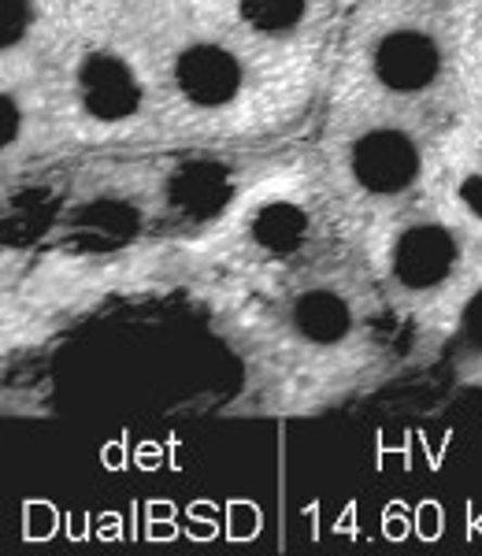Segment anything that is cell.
I'll return each mask as SVG.
<instances>
[{
	"mask_svg": "<svg viewBox=\"0 0 482 556\" xmlns=\"http://www.w3.org/2000/svg\"><path fill=\"white\" fill-rule=\"evenodd\" d=\"M464 238L442 215H416L386 241V278L405 298L445 293L464 271Z\"/></svg>",
	"mask_w": 482,
	"mask_h": 556,
	"instance_id": "5",
	"label": "cell"
},
{
	"mask_svg": "<svg viewBox=\"0 0 482 556\" xmlns=\"http://www.w3.org/2000/svg\"><path fill=\"white\" fill-rule=\"evenodd\" d=\"M364 67L386 101L423 104L449 86L453 45L439 26L423 23L419 15L390 20L364 49Z\"/></svg>",
	"mask_w": 482,
	"mask_h": 556,
	"instance_id": "3",
	"label": "cell"
},
{
	"mask_svg": "<svg viewBox=\"0 0 482 556\" xmlns=\"http://www.w3.org/2000/svg\"><path fill=\"white\" fill-rule=\"evenodd\" d=\"M45 8L49 0H0V45L8 60L45 30Z\"/></svg>",
	"mask_w": 482,
	"mask_h": 556,
	"instance_id": "9",
	"label": "cell"
},
{
	"mask_svg": "<svg viewBox=\"0 0 482 556\" xmlns=\"http://www.w3.org/2000/svg\"><path fill=\"white\" fill-rule=\"evenodd\" d=\"M316 238V212L297 197H271L261 201V208L249 215L245 241L261 260H293L308 253Z\"/></svg>",
	"mask_w": 482,
	"mask_h": 556,
	"instance_id": "7",
	"label": "cell"
},
{
	"mask_svg": "<svg viewBox=\"0 0 482 556\" xmlns=\"http://www.w3.org/2000/svg\"><path fill=\"white\" fill-rule=\"evenodd\" d=\"M223 23L238 38L282 49L308 41L330 15V0H219Z\"/></svg>",
	"mask_w": 482,
	"mask_h": 556,
	"instance_id": "6",
	"label": "cell"
},
{
	"mask_svg": "<svg viewBox=\"0 0 482 556\" xmlns=\"http://www.w3.org/2000/svg\"><path fill=\"white\" fill-rule=\"evenodd\" d=\"M457 330H460V342L468 345V353L482 361V278L468 286V298H464L457 316Z\"/></svg>",
	"mask_w": 482,
	"mask_h": 556,
	"instance_id": "10",
	"label": "cell"
},
{
	"mask_svg": "<svg viewBox=\"0 0 482 556\" xmlns=\"http://www.w3.org/2000/svg\"><path fill=\"white\" fill-rule=\"evenodd\" d=\"M453 204H457L460 215H468L471 223L482 227V167H464L453 178Z\"/></svg>",
	"mask_w": 482,
	"mask_h": 556,
	"instance_id": "11",
	"label": "cell"
},
{
	"mask_svg": "<svg viewBox=\"0 0 482 556\" xmlns=\"http://www.w3.org/2000/svg\"><path fill=\"white\" fill-rule=\"evenodd\" d=\"M290 330L308 349H338L350 342L356 330V304L338 286L316 282L293 293L290 301Z\"/></svg>",
	"mask_w": 482,
	"mask_h": 556,
	"instance_id": "8",
	"label": "cell"
},
{
	"mask_svg": "<svg viewBox=\"0 0 482 556\" xmlns=\"http://www.w3.org/2000/svg\"><path fill=\"white\" fill-rule=\"evenodd\" d=\"M479 152H482V123H479Z\"/></svg>",
	"mask_w": 482,
	"mask_h": 556,
	"instance_id": "14",
	"label": "cell"
},
{
	"mask_svg": "<svg viewBox=\"0 0 482 556\" xmlns=\"http://www.w3.org/2000/svg\"><path fill=\"white\" fill-rule=\"evenodd\" d=\"M234 30H190L164 56V83L175 104L201 119H230L253 93V52Z\"/></svg>",
	"mask_w": 482,
	"mask_h": 556,
	"instance_id": "1",
	"label": "cell"
},
{
	"mask_svg": "<svg viewBox=\"0 0 482 556\" xmlns=\"http://www.w3.org/2000/svg\"><path fill=\"white\" fill-rule=\"evenodd\" d=\"M64 97L83 115L86 127L127 130L145 119L153 89L127 49L93 38L71 52L64 67Z\"/></svg>",
	"mask_w": 482,
	"mask_h": 556,
	"instance_id": "2",
	"label": "cell"
},
{
	"mask_svg": "<svg viewBox=\"0 0 482 556\" xmlns=\"http://www.w3.org/2000/svg\"><path fill=\"white\" fill-rule=\"evenodd\" d=\"M338 167L364 201H401L423 182L427 146L405 119H360L338 146Z\"/></svg>",
	"mask_w": 482,
	"mask_h": 556,
	"instance_id": "4",
	"label": "cell"
},
{
	"mask_svg": "<svg viewBox=\"0 0 482 556\" xmlns=\"http://www.w3.org/2000/svg\"><path fill=\"white\" fill-rule=\"evenodd\" d=\"M0 112H4V152L15 149V138L26 130V104H20V97L8 89L4 93V104H0Z\"/></svg>",
	"mask_w": 482,
	"mask_h": 556,
	"instance_id": "12",
	"label": "cell"
},
{
	"mask_svg": "<svg viewBox=\"0 0 482 556\" xmlns=\"http://www.w3.org/2000/svg\"><path fill=\"white\" fill-rule=\"evenodd\" d=\"M408 4H416L413 12H423V8H439V4H449V0H408Z\"/></svg>",
	"mask_w": 482,
	"mask_h": 556,
	"instance_id": "13",
	"label": "cell"
}]
</instances>
